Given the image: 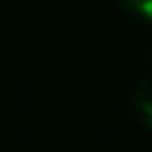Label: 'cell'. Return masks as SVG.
I'll return each instance as SVG.
<instances>
[{
	"label": "cell",
	"instance_id": "1",
	"mask_svg": "<svg viewBox=\"0 0 152 152\" xmlns=\"http://www.w3.org/2000/svg\"><path fill=\"white\" fill-rule=\"evenodd\" d=\"M135 110L141 113V118L152 127V76H147V79L135 87Z\"/></svg>",
	"mask_w": 152,
	"mask_h": 152
},
{
	"label": "cell",
	"instance_id": "2",
	"mask_svg": "<svg viewBox=\"0 0 152 152\" xmlns=\"http://www.w3.org/2000/svg\"><path fill=\"white\" fill-rule=\"evenodd\" d=\"M124 6H127L130 11H135V14L152 20V0H124Z\"/></svg>",
	"mask_w": 152,
	"mask_h": 152
}]
</instances>
